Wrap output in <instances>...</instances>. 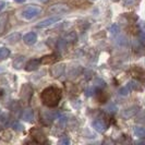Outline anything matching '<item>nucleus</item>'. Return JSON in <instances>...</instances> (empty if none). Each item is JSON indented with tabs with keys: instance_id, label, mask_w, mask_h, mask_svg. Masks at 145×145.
Returning <instances> with one entry per match:
<instances>
[{
	"instance_id": "f257e3e1",
	"label": "nucleus",
	"mask_w": 145,
	"mask_h": 145,
	"mask_svg": "<svg viewBox=\"0 0 145 145\" xmlns=\"http://www.w3.org/2000/svg\"><path fill=\"white\" fill-rule=\"evenodd\" d=\"M42 102L47 107H56L61 99V92L57 87H46L40 94Z\"/></svg>"
},
{
	"instance_id": "f03ea898",
	"label": "nucleus",
	"mask_w": 145,
	"mask_h": 145,
	"mask_svg": "<svg viewBox=\"0 0 145 145\" xmlns=\"http://www.w3.org/2000/svg\"><path fill=\"white\" fill-rule=\"evenodd\" d=\"M42 8L38 6H29V7L24 8L20 12V16L23 20H32L40 14Z\"/></svg>"
},
{
	"instance_id": "7ed1b4c3",
	"label": "nucleus",
	"mask_w": 145,
	"mask_h": 145,
	"mask_svg": "<svg viewBox=\"0 0 145 145\" xmlns=\"http://www.w3.org/2000/svg\"><path fill=\"white\" fill-rule=\"evenodd\" d=\"M48 11L54 14H63L70 11V8L67 3H55L48 9Z\"/></svg>"
},
{
	"instance_id": "20e7f679",
	"label": "nucleus",
	"mask_w": 145,
	"mask_h": 145,
	"mask_svg": "<svg viewBox=\"0 0 145 145\" xmlns=\"http://www.w3.org/2000/svg\"><path fill=\"white\" fill-rule=\"evenodd\" d=\"M32 95H33V88L29 84H24L21 88V99L24 102L29 103Z\"/></svg>"
},
{
	"instance_id": "39448f33",
	"label": "nucleus",
	"mask_w": 145,
	"mask_h": 145,
	"mask_svg": "<svg viewBox=\"0 0 145 145\" xmlns=\"http://www.w3.org/2000/svg\"><path fill=\"white\" fill-rule=\"evenodd\" d=\"M65 63H59V65H54L50 69V74L52 78L57 79L59 76H61L63 73H65Z\"/></svg>"
},
{
	"instance_id": "423d86ee",
	"label": "nucleus",
	"mask_w": 145,
	"mask_h": 145,
	"mask_svg": "<svg viewBox=\"0 0 145 145\" xmlns=\"http://www.w3.org/2000/svg\"><path fill=\"white\" fill-rule=\"evenodd\" d=\"M32 138L36 141L37 143H44L46 142V137H45V133L40 129H32L29 131Z\"/></svg>"
},
{
	"instance_id": "0eeeda50",
	"label": "nucleus",
	"mask_w": 145,
	"mask_h": 145,
	"mask_svg": "<svg viewBox=\"0 0 145 145\" xmlns=\"http://www.w3.org/2000/svg\"><path fill=\"white\" fill-rule=\"evenodd\" d=\"M58 21H60V18L59 16H51V18L45 19L42 22H39L36 25V27H38V29H45V27H48L50 25H54L55 23H57Z\"/></svg>"
},
{
	"instance_id": "6e6552de",
	"label": "nucleus",
	"mask_w": 145,
	"mask_h": 145,
	"mask_svg": "<svg viewBox=\"0 0 145 145\" xmlns=\"http://www.w3.org/2000/svg\"><path fill=\"white\" fill-rule=\"evenodd\" d=\"M93 127L97 132L104 133V132H106L107 128H108V123L103 119H96L95 121H93Z\"/></svg>"
},
{
	"instance_id": "1a4fd4ad",
	"label": "nucleus",
	"mask_w": 145,
	"mask_h": 145,
	"mask_svg": "<svg viewBox=\"0 0 145 145\" xmlns=\"http://www.w3.org/2000/svg\"><path fill=\"white\" fill-rule=\"evenodd\" d=\"M40 63H42V62H40V60H39V59H31V60H29V61L25 63L24 69H25V71L31 72V71L37 70Z\"/></svg>"
},
{
	"instance_id": "9d476101",
	"label": "nucleus",
	"mask_w": 145,
	"mask_h": 145,
	"mask_svg": "<svg viewBox=\"0 0 145 145\" xmlns=\"http://www.w3.org/2000/svg\"><path fill=\"white\" fill-rule=\"evenodd\" d=\"M138 110H140L138 106H131V107L124 109L122 111V117L125 118V119H130V118H132V117L135 116L138 114Z\"/></svg>"
},
{
	"instance_id": "9b49d317",
	"label": "nucleus",
	"mask_w": 145,
	"mask_h": 145,
	"mask_svg": "<svg viewBox=\"0 0 145 145\" xmlns=\"http://www.w3.org/2000/svg\"><path fill=\"white\" fill-rule=\"evenodd\" d=\"M23 42H24V44H26L29 46H32V45L36 44L37 35L34 32H29L27 34H25V36L23 37Z\"/></svg>"
},
{
	"instance_id": "f8f14e48",
	"label": "nucleus",
	"mask_w": 145,
	"mask_h": 145,
	"mask_svg": "<svg viewBox=\"0 0 145 145\" xmlns=\"http://www.w3.org/2000/svg\"><path fill=\"white\" fill-rule=\"evenodd\" d=\"M8 21H9V14L8 13L0 14V35L6 31Z\"/></svg>"
},
{
	"instance_id": "ddd939ff",
	"label": "nucleus",
	"mask_w": 145,
	"mask_h": 145,
	"mask_svg": "<svg viewBox=\"0 0 145 145\" xmlns=\"http://www.w3.org/2000/svg\"><path fill=\"white\" fill-rule=\"evenodd\" d=\"M56 60H57V56L56 55H48V56H45V57L40 59V62L43 65H51Z\"/></svg>"
},
{
	"instance_id": "4468645a",
	"label": "nucleus",
	"mask_w": 145,
	"mask_h": 145,
	"mask_svg": "<svg viewBox=\"0 0 145 145\" xmlns=\"http://www.w3.org/2000/svg\"><path fill=\"white\" fill-rule=\"evenodd\" d=\"M24 65H25V58L23 56H20L13 60V68L14 69H21Z\"/></svg>"
},
{
	"instance_id": "2eb2a0df",
	"label": "nucleus",
	"mask_w": 145,
	"mask_h": 145,
	"mask_svg": "<svg viewBox=\"0 0 145 145\" xmlns=\"http://www.w3.org/2000/svg\"><path fill=\"white\" fill-rule=\"evenodd\" d=\"M23 120H25L26 122H31L33 119H34V114H33V111H32V109H25L24 111H23Z\"/></svg>"
},
{
	"instance_id": "dca6fc26",
	"label": "nucleus",
	"mask_w": 145,
	"mask_h": 145,
	"mask_svg": "<svg viewBox=\"0 0 145 145\" xmlns=\"http://www.w3.org/2000/svg\"><path fill=\"white\" fill-rule=\"evenodd\" d=\"M132 74L135 76V78H138L140 80H144L145 79V72L143 69H141V68H134L133 70H132Z\"/></svg>"
},
{
	"instance_id": "f3484780",
	"label": "nucleus",
	"mask_w": 145,
	"mask_h": 145,
	"mask_svg": "<svg viewBox=\"0 0 145 145\" xmlns=\"http://www.w3.org/2000/svg\"><path fill=\"white\" fill-rule=\"evenodd\" d=\"M65 39L67 40V43H74L78 39V35L75 32H69L65 35Z\"/></svg>"
},
{
	"instance_id": "a211bd4d",
	"label": "nucleus",
	"mask_w": 145,
	"mask_h": 145,
	"mask_svg": "<svg viewBox=\"0 0 145 145\" xmlns=\"http://www.w3.org/2000/svg\"><path fill=\"white\" fill-rule=\"evenodd\" d=\"M135 122L138 124H145V110H141L135 117Z\"/></svg>"
},
{
	"instance_id": "6ab92c4d",
	"label": "nucleus",
	"mask_w": 145,
	"mask_h": 145,
	"mask_svg": "<svg viewBox=\"0 0 145 145\" xmlns=\"http://www.w3.org/2000/svg\"><path fill=\"white\" fill-rule=\"evenodd\" d=\"M134 134H135V137H138L140 138H145V128H143V127H135L134 128Z\"/></svg>"
},
{
	"instance_id": "aec40b11",
	"label": "nucleus",
	"mask_w": 145,
	"mask_h": 145,
	"mask_svg": "<svg viewBox=\"0 0 145 145\" xmlns=\"http://www.w3.org/2000/svg\"><path fill=\"white\" fill-rule=\"evenodd\" d=\"M42 116H43L42 120H44L46 123H50V122H52V120L55 119V115L51 114V112H44Z\"/></svg>"
},
{
	"instance_id": "412c9836",
	"label": "nucleus",
	"mask_w": 145,
	"mask_h": 145,
	"mask_svg": "<svg viewBox=\"0 0 145 145\" xmlns=\"http://www.w3.org/2000/svg\"><path fill=\"white\" fill-rule=\"evenodd\" d=\"M10 56V49H8L6 47H1L0 48V60L8 58Z\"/></svg>"
},
{
	"instance_id": "4be33fe9",
	"label": "nucleus",
	"mask_w": 145,
	"mask_h": 145,
	"mask_svg": "<svg viewBox=\"0 0 145 145\" xmlns=\"http://www.w3.org/2000/svg\"><path fill=\"white\" fill-rule=\"evenodd\" d=\"M20 33H14V34H12V35H10V36L8 37V42L10 44H14V43H18L19 40H20Z\"/></svg>"
},
{
	"instance_id": "5701e85b",
	"label": "nucleus",
	"mask_w": 145,
	"mask_h": 145,
	"mask_svg": "<svg viewBox=\"0 0 145 145\" xmlns=\"http://www.w3.org/2000/svg\"><path fill=\"white\" fill-rule=\"evenodd\" d=\"M67 40H65V38L63 39H60L58 42V45H57V47H58V50L60 52H62V51L65 50V48H67Z\"/></svg>"
},
{
	"instance_id": "b1692460",
	"label": "nucleus",
	"mask_w": 145,
	"mask_h": 145,
	"mask_svg": "<svg viewBox=\"0 0 145 145\" xmlns=\"http://www.w3.org/2000/svg\"><path fill=\"white\" fill-rule=\"evenodd\" d=\"M128 87L130 88L131 91H138V89H140V84L135 81H130L128 83Z\"/></svg>"
},
{
	"instance_id": "393cba45",
	"label": "nucleus",
	"mask_w": 145,
	"mask_h": 145,
	"mask_svg": "<svg viewBox=\"0 0 145 145\" xmlns=\"http://www.w3.org/2000/svg\"><path fill=\"white\" fill-rule=\"evenodd\" d=\"M20 105L18 104L16 102H13L12 104H11V110H12V112L14 114V115H16L18 116V114L16 112H19V110H20Z\"/></svg>"
},
{
	"instance_id": "a878e982",
	"label": "nucleus",
	"mask_w": 145,
	"mask_h": 145,
	"mask_svg": "<svg viewBox=\"0 0 145 145\" xmlns=\"http://www.w3.org/2000/svg\"><path fill=\"white\" fill-rule=\"evenodd\" d=\"M109 32H110L111 35L118 34V32H119V25H118V24H112V25L110 26V29H109Z\"/></svg>"
},
{
	"instance_id": "bb28decb",
	"label": "nucleus",
	"mask_w": 145,
	"mask_h": 145,
	"mask_svg": "<svg viewBox=\"0 0 145 145\" xmlns=\"http://www.w3.org/2000/svg\"><path fill=\"white\" fill-rule=\"evenodd\" d=\"M130 92H131V89L128 87V85H127V86H124V87H122V88H120V91H119V93H120L121 95H123V96L128 95Z\"/></svg>"
},
{
	"instance_id": "cd10ccee",
	"label": "nucleus",
	"mask_w": 145,
	"mask_h": 145,
	"mask_svg": "<svg viewBox=\"0 0 145 145\" xmlns=\"http://www.w3.org/2000/svg\"><path fill=\"white\" fill-rule=\"evenodd\" d=\"M12 128L14 129V130H16V131H22L23 130V125H22L20 122H13V124H12Z\"/></svg>"
},
{
	"instance_id": "c85d7f7f",
	"label": "nucleus",
	"mask_w": 145,
	"mask_h": 145,
	"mask_svg": "<svg viewBox=\"0 0 145 145\" xmlns=\"http://www.w3.org/2000/svg\"><path fill=\"white\" fill-rule=\"evenodd\" d=\"M137 2V0H123V6L124 7H131Z\"/></svg>"
},
{
	"instance_id": "c756f323",
	"label": "nucleus",
	"mask_w": 145,
	"mask_h": 145,
	"mask_svg": "<svg viewBox=\"0 0 145 145\" xmlns=\"http://www.w3.org/2000/svg\"><path fill=\"white\" fill-rule=\"evenodd\" d=\"M59 143H60V144H69V143H70V141H69V138H67V137H65V135H63V137H62V138H60V141H59Z\"/></svg>"
},
{
	"instance_id": "7c9ffc66",
	"label": "nucleus",
	"mask_w": 145,
	"mask_h": 145,
	"mask_svg": "<svg viewBox=\"0 0 145 145\" xmlns=\"http://www.w3.org/2000/svg\"><path fill=\"white\" fill-rule=\"evenodd\" d=\"M107 110H108V111H110V112H116L117 107L115 106V105H110V106H108V107H107Z\"/></svg>"
},
{
	"instance_id": "2f4dec72",
	"label": "nucleus",
	"mask_w": 145,
	"mask_h": 145,
	"mask_svg": "<svg viewBox=\"0 0 145 145\" xmlns=\"http://www.w3.org/2000/svg\"><path fill=\"white\" fill-rule=\"evenodd\" d=\"M3 7H5V2H3V1H0V10Z\"/></svg>"
},
{
	"instance_id": "473e14b6",
	"label": "nucleus",
	"mask_w": 145,
	"mask_h": 145,
	"mask_svg": "<svg viewBox=\"0 0 145 145\" xmlns=\"http://www.w3.org/2000/svg\"><path fill=\"white\" fill-rule=\"evenodd\" d=\"M16 3H22V2H24L25 0H14Z\"/></svg>"
},
{
	"instance_id": "72a5a7b5",
	"label": "nucleus",
	"mask_w": 145,
	"mask_h": 145,
	"mask_svg": "<svg viewBox=\"0 0 145 145\" xmlns=\"http://www.w3.org/2000/svg\"><path fill=\"white\" fill-rule=\"evenodd\" d=\"M39 1H40V2H43V3H45V2H47L48 0H39Z\"/></svg>"
},
{
	"instance_id": "f704fd0d",
	"label": "nucleus",
	"mask_w": 145,
	"mask_h": 145,
	"mask_svg": "<svg viewBox=\"0 0 145 145\" xmlns=\"http://www.w3.org/2000/svg\"><path fill=\"white\" fill-rule=\"evenodd\" d=\"M114 1H116V2H117V1H119V0H114Z\"/></svg>"
}]
</instances>
